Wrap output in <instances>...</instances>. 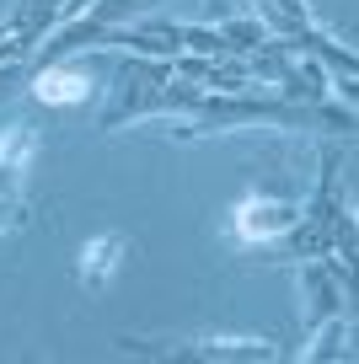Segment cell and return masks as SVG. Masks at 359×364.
Here are the masks:
<instances>
[{
  "label": "cell",
  "mask_w": 359,
  "mask_h": 364,
  "mask_svg": "<svg viewBox=\"0 0 359 364\" xmlns=\"http://www.w3.org/2000/svg\"><path fill=\"white\" fill-rule=\"evenodd\" d=\"M124 252H129V236L124 230H102V236H91L86 247H80V257H76V284L80 289H108V279L118 273V262H124Z\"/></svg>",
  "instance_id": "obj_6"
},
{
  "label": "cell",
  "mask_w": 359,
  "mask_h": 364,
  "mask_svg": "<svg viewBox=\"0 0 359 364\" xmlns=\"http://www.w3.org/2000/svg\"><path fill=\"white\" fill-rule=\"evenodd\" d=\"M301 364H354V316H348V311H338V316L306 327Z\"/></svg>",
  "instance_id": "obj_5"
},
{
  "label": "cell",
  "mask_w": 359,
  "mask_h": 364,
  "mask_svg": "<svg viewBox=\"0 0 359 364\" xmlns=\"http://www.w3.org/2000/svg\"><path fill=\"white\" fill-rule=\"evenodd\" d=\"M354 220H359V198H354Z\"/></svg>",
  "instance_id": "obj_13"
},
{
  "label": "cell",
  "mask_w": 359,
  "mask_h": 364,
  "mask_svg": "<svg viewBox=\"0 0 359 364\" xmlns=\"http://www.w3.org/2000/svg\"><path fill=\"white\" fill-rule=\"evenodd\" d=\"M22 364H43V359H38V353H22Z\"/></svg>",
  "instance_id": "obj_12"
},
{
  "label": "cell",
  "mask_w": 359,
  "mask_h": 364,
  "mask_svg": "<svg viewBox=\"0 0 359 364\" xmlns=\"http://www.w3.org/2000/svg\"><path fill=\"white\" fill-rule=\"evenodd\" d=\"M38 145H43V129L33 118H16V124L0 129V193L22 198V182L38 161Z\"/></svg>",
  "instance_id": "obj_4"
},
{
  "label": "cell",
  "mask_w": 359,
  "mask_h": 364,
  "mask_svg": "<svg viewBox=\"0 0 359 364\" xmlns=\"http://www.w3.org/2000/svg\"><path fill=\"white\" fill-rule=\"evenodd\" d=\"M295 284H301V327H316V321L343 311V284H338V268L327 257L295 262Z\"/></svg>",
  "instance_id": "obj_3"
},
{
  "label": "cell",
  "mask_w": 359,
  "mask_h": 364,
  "mask_svg": "<svg viewBox=\"0 0 359 364\" xmlns=\"http://www.w3.org/2000/svg\"><path fill=\"white\" fill-rule=\"evenodd\" d=\"M188 353L199 364H279V348L269 338H188Z\"/></svg>",
  "instance_id": "obj_7"
},
{
  "label": "cell",
  "mask_w": 359,
  "mask_h": 364,
  "mask_svg": "<svg viewBox=\"0 0 359 364\" xmlns=\"http://www.w3.org/2000/svg\"><path fill=\"white\" fill-rule=\"evenodd\" d=\"M338 171H343V150L322 145L316 150V188H311V198H306L295 230L279 241V247H269L274 257L311 262V257H338V252L359 247V220L348 215V198H343Z\"/></svg>",
  "instance_id": "obj_1"
},
{
  "label": "cell",
  "mask_w": 359,
  "mask_h": 364,
  "mask_svg": "<svg viewBox=\"0 0 359 364\" xmlns=\"http://www.w3.org/2000/svg\"><path fill=\"white\" fill-rule=\"evenodd\" d=\"M306 198H279V193H241L231 204V215H225V236L236 241V247H279L284 236L295 230V220H301Z\"/></svg>",
  "instance_id": "obj_2"
},
{
  "label": "cell",
  "mask_w": 359,
  "mask_h": 364,
  "mask_svg": "<svg viewBox=\"0 0 359 364\" xmlns=\"http://www.w3.org/2000/svg\"><path fill=\"white\" fill-rule=\"evenodd\" d=\"M33 97L48 107H70V102H86L91 97V70L76 65V59H54L33 75Z\"/></svg>",
  "instance_id": "obj_8"
},
{
  "label": "cell",
  "mask_w": 359,
  "mask_h": 364,
  "mask_svg": "<svg viewBox=\"0 0 359 364\" xmlns=\"http://www.w3.org/2000/svg\"><path fill=\"white\" fill-rule=\"evenodd\" d=\"M118 348L135 353L140 364H199L188 343H161V338H118Z\"/></svg>",
  "instance_id": "obj_9"
},
{
  "label": "cell",
  "mask_w": 359,
  "mask_h": 364,
  "mask_svg": "<svg viewBox=\"0 0 359 364\" xmlns=\"http://www.w3.org/2000/svg\"><path fill=\"white\" fill-rule=\"evenodd\" d=\"M22 225H27V204L11 198V193H0V236H6V230H22Z\"/></svg>",
  "instance_id": "obj_11"
},
{
  "label": "cell",
  "mask_w": 359,
  "mask_h": 364,
  "mask_svg": "<svg viewBox=\"0 0 359 364\" xmlns=\"http://www.w3.org/2000/svg\"><path fill=\"white\" fill-rule=\"evenodd\" d=\"M338 268V284H343V311L348 316H359V247L338 252V257H327Z\"/></svg>",
  "instance_id": "obj_10"
}]
</instances>
